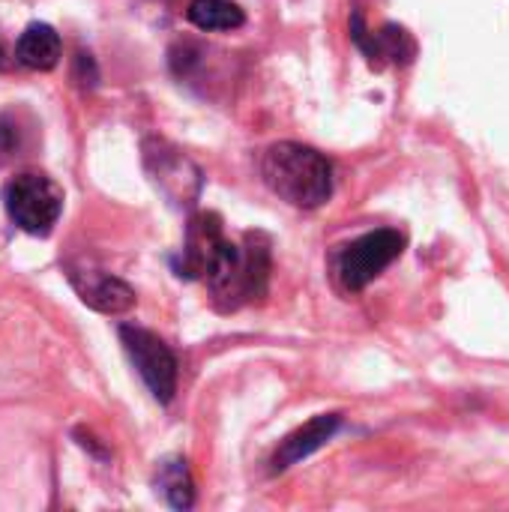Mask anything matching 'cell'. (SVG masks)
Returning a JSON list of instances; mask_svg holds the SVG:
<instances>
[{"label":"cell","instance_id":"1","mask_svg":"<svg viewBox=\"0 0 509 512\" xmlns=\"http://www.w3.org/2000/svg\"><path fill=\"white\" fill-rule=\"evenodd\" d=\"M180 279H201L222 312H234L267 294L270 282V240L264 234H246L243 243H231L216 213L192 216L186 243L174 261Z\"/></svg>","mask_w":509,"mask_h":512},{"label":"cell","instance_id":"4","mask_svg":"<svg viewBox=\"0 0 509 512\" xmlns=\"http://www.w3.org/2000/svg\"><path fill=\"white\" fill-rule=\"evenodd\" d=\"M405 252V234L393 228H378L354 243H348L336 255V276L345 291L360 294L369 282H375L393 261H399Z\"/></svg>","mask_w":509,"mask_h":512},{"label":"cell","instance_id":"7","mask_svg":"<svg viewBox=\"0 0 509 512\" xmlns=\"http://www.w3.org/2000/svg\"><path fill=\"white\" fill-rule=\"evenodd\" d=\"M69 282L78 291V297L96 312L120 315L135 306V291L111 273L90 270V267H69Z\"/></svg>","mask_w":509,"mask_h":512},{"label":"cell","instance_id":"3","mask_svg":"<svg viewBox=\"0 0 509 512\" xmlns=\"http://www.w3.org/2000/svg\"><path fill=\"white\" fill-rule=\"evenodd\" d=\"M3 207L21 231L33 237H45L63 213V192L51 177L24 171L6 180Z\"/></svg>","mask_w":509,"mask_h":512},{"label":"cell","instance_id":"8","mask_svg":"<svg viewBox=\"0 0 509 512\" xmlns=\"http://www.w3.org/2000/svg\"><path fill=\"white\" fill-rule=\"evenodd\" d=\"M342 429V414H318L312 417L306 426H300L297 432H291L276 456H273V471H288L291 465L309 459L312 453H318L327 441H333V435Z\"/></svg>","mask_w":509,"mask_h":512},{"label":"cell","instance_id":"5","mask_svg":"<svg viewBox=\"0 0 509 512\" xmlns=\"http://www.w3.org/2000/svg\"><path fill=\"white\" fill-rule=\"evenodd\" d=\"M117 333H120V342H123L132 366L138 369L141 381L153 393V399L168 405L177 393V357H174V351L156 333L135 327V324H120Z\"/></svg>","mask_w":509,"mask_h":512},{"label":"cell","instance_id":"10","mask_svg":"<svg viewBox=\"0 0 509 512\" xmlns=\"http://www.w3.org/2000/svg\"><path fill=\"white\" fill-rule=\"evenodd\" d=\"M156 489L174 510H189L195 504V483L189 474V462L180 456H171L159 462L156 468Z\"/></svg>","mask_w":509,"mask_h":512},{"label":"cell","instance_id":"11","mask_svg":"<svg viewBox=\"0 0 509 512\" xmlns=\"http://www.w3.org/2000/svg\"><path fill=\"white\" fill-rule=\"evenodd\" d=\"M186 18L198 30H237L246 24V12L231 0H192Z\"/></svg>","mask_w":509,"mask_h":512},{"label":"cell","instance_id":"6","mask_svg":"<svg viewBox=\"0 0 509 512\" xmlns=\"http://www.w3.org/2000/svg\"><path fill=\"white\" fill-rule=\"evenodd\" d=\"M351 39L354 45L369 57V63L375 69H381L384 63H393V66H408L414 63L417 57V42L414 36L399 27V24H384L378 33H372L363 21V12H354L351 15Z\"/></svg>","mask_w":509,"mask_h":512},{"label":"cell","instance_id":"2","mask_svg":"<svg viewBox=\"0 0 509 512\" xmlns=\"http://www.w3.org/2000/svg\"><path fill=\"white\" fill-rule=\"evenodd\" d=\"M261 177L273 195L300 210H315L333 195V165L315 147L279 141L261 159Z\"/></svg>","mask_w":509,"mask_h":512},{"label":"cell","instance_id":"9","mask_svg":"<svg viewBox=\"0 0 509 512\" xmlns=\"http://www.w3.org/2000/svg\"><path fill=\"white\" fill-rule=\"evenodd\" d=\"M60 36L51 24H42V21H33L24 27V33L18 36V45H15V57L21 66L33 69V72H48L57 66L60 60Z\"/></svg>","mask_w":509,"mask_h":512}]
</instances>
